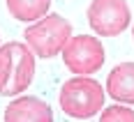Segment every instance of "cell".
<instances>
[{"label": "cell", "instance_id": "1", "mask_svg": "<svg viewBox=\"0 0 134 122\" xmlns=\"http://www.w3.org/2000/svg\"><path fill=\"white\" fill-rule=\"evenodd\" d=\"M35 76V53L28 44L7 41L0 46V95L16 97L26 92Z\"/></svg>", "mask_w": 134, "mask_h": 122}, {"label": "cell", "instance_id": "2", "mask_svg": "<svg viewBox=\"0 0 134 122\" xmlns=\"http://www.w3.org/2000/svg\"><path fill=\"white\" fill-rule=\"evenodd\" d=\"M104 90L90 76H74L60 88V108L74 120L95 118L104 106Z\"/></svg>", "mask_w": 134, "mask_h": 122}, {"label": "cell", "instance_id": "3", "mask_svg": "<svg viewBox=\"0 0 134 122\" xmlns=\"http://www.w3.org/2000/svg\"><path fill=\"white\" fill-rule=\"evenodd\" d=\"M26 44L30 51L40 58H53L63 53L65 44L72 37V23L63 19L60 14H46L44 19L35 21L32 26L23 32Z\"/></svg>", "mask_w": 134, "mask_h": 122}, {"label": "cell", "instance_id": "4", "mask_svg": "<svg viewBox=\"0 0 134 122\" xmlns=\"http://www.w3.org/2000/svg\"><path fill=\"white\" fill-rule=\"evenodd\" d=\"M104 58L107 55H104L102 41L90 35L69 37V41L63 48V62L76 76H88V74H95L97 69H102Z\"/></svg>", "mask_w": 134, "mask_h": 122}, {"label": "cell", "instance_id": "5", "mask_svg": "<svg viewBox=\"0 0 134 122\" xmlns=\"http://www.w3.org/2000/svg\"><path fill=\"white\" fill-rule=\"evenodd\" d=\"M132 14L125 0H93L88 7V26L97 37H116L127 30Z\"/></svg>", "mask_w": 134, "mask_h": 122}, {"label": "cell", "instance_id": "6", "mask_svg": "<svg viewBox=\"0 0 134 122\" xmlns=\"http://www.w3.org/2000/svg\"><path fill=\"white\" fill-rule=\"evenodd\" d=\"M5 122H53V113L40 97L23 95L5 108Z\"/></svg>", "mask_w": 134, "mask_h": 122}, {"label": "cell", "instance_id": "7", "mask_svg": "<svg viewBox=\"0 0 134 122\" xmlns=\"http://www.w3.org/2000/svg\"><path fill=\"white\" fill-rule=\"evenodd\" d=\"M107 95L120 104H134V62H120L107 78Z\"/></svg>", "mask_w": 134, "mask_h": 122}, {"label": "cell", "instance_id": "8", "mask_svg": "<svg viewBox=\"0 0 134 122\" xmlns=\"http://www.w3.org/2000/svg\"><path fill=\"white\" fill-rule=\"evenodd\" d=\"M51 0H7V9L21 23H35L49 14Z\"/></svg>", "mask_w": 134, "mask_h": 122}, {"label": "cell", "instance_id": "9", "mask_svg": "<svg viewBox=\"0 0 134 122\" xmlns=\"http://www.w3.org/2000/svg\"><path fill=\"white\" fill-rule=\"evenodd\" d=\"M99 122H134V111L130 106L113 104V106H109V108L102 111Z\"/></svg>", "mask_w": 134, "mask_h": 122}, {"label": "cell", "instance_id": "10", "mask_svg": "<svg viewBox=\"0 0 134 122\" xmlns=\"http://www.w3.org/2000/svg\"><path fill=\"white\" fill-rule=\"evenodd\" d=\"M132 37H134V30H132Z\"/></svg>", "mask_w": 134, "mask_h": 122}]
</instances>
